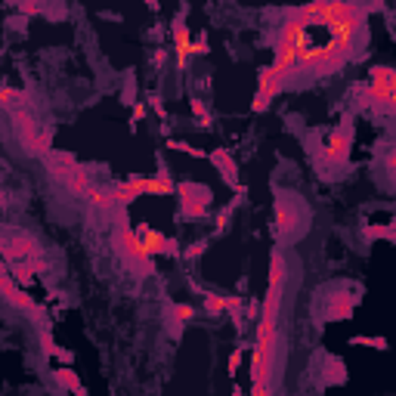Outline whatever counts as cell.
<instances>
[{
    "label": "cell",
    "instance_id": "8fae6325",
    "mask_svg": "<svg viewBox=\"0 0 396 396\" xmlns=\"http://www.w3.org/2000/svg\"><path fill=\"white\" fill-rule=\"evenodd\" d=\"M90 208H93L103 220H115V214H118V198H115V189L112 186H93V192H90Z\"/></svg>",
    "mask_w": 396,
    "mask_h": 396
},
{
    "label": "cell",
    "instance_id": "5bb4252c",
    "mask_svg": "<svg viewBox=\"0 0 396 396\" xmlns=\"http://www.w3.org/2000/svg\"><path fill=\"white\" fill-rule=\"evenodd\" d=\"M112 189H115V198H118V208H127V204H133L137 198H142L133 179H115Z\"/></svg>",
    "mask_w": 396,
    "mask_h": 396
},
{
    "label": "cell",
    "instance_id": "603a6c76",
    "mask_svg": "<svg viewBox=\"0 0 396 396\" xmlns=\"http://www.w3.org/2000/svg\"><path fill=\"white\" fill-rule=\"evenodd\" d=\"M232 208H236V202H232V204H229V208H226V211H220V214H217V229H220V232H223V229H226V226H229V217H232Z\"/></svg>",
    "mask_w": 396,
    "mask_h": 396
},
{
    "label": "cell",
    "instance_id": "2e32d148",
    "mask_svg": "<svg viewBox=\"0 0 396 396\" xmlns=\"http://www.w3.org/2000/svg\"><path fill=\"white\" fill-rule=\"evenodd\" d=\"M53 377H56V384H62V387H66V390H71V393L80 390V377H78L75 368L62 365V368H56V372H53Z\"/></svg>",
    "mask_w": 396,
    "mask_h": 396
},
{
    "label": "cell",
    "instance_id": "d4e9b609",
    "mask_svg": "<svg viewBox=\"0 0 396 396\" xmlns=\"http://www.w3.org/2000/svg\"><path fill=\"white\" fill-rule=\"evenodd\" d=\"M241 356H245V350H236V353L229 356V375H236V372H239V365H241Z\"/></svg>",
    "mask_w": 396,
    "mask_h": 396
},
{
    "label": "cell",
    "instance_id": "e0dca14e",
    "mask_svg": "<svg viewBox=\"0 0 396 396\" xmlns=\"http://www.w3.org/2000/svg\"><path fill=\"white\" fill-rule=\"evenodd\" d=\"M381 167H384V174H387V179L396 186V146H390L384 152V158H381Z\"/></svg>",
    "mask_w": 396,
    "mask_h": 396
},
{
    "label": "cell",
    "instance_id": "8992f818",
    "mask_svg": "<svg viewBox=\"0 0 396 396\" xmlns=\"http://www.w3.org/2000/svg\"><path fill=\"white\" fill-rule=\"evenodd\" d=\"M0 251H4V260L6 264H25V260H38L43 257V248L41 241L25 229H6L4 232V241H0Z\"/></svg>",
    "mask_w": 396,
    "mask_h": 396
},
{
    "label": "cell",
    "instance_id": "5b68a950",
    "mask_svg": "<svg viewBox=\"0 0 396 396\" xmlns=\"http://www.w3.org/2000/svg\"><path fill=\"white\" fill-rule=\"evenodd\" d=\"M0 291H4V301H6V307H13V310H19V313H25L31 322H38V328H47V310L41 307V303H34L31 297H28V291L16 282V278L10 276V269L4 266V273H0Z\"/></svg>",
    "mask_w": 396,
    "mask_h": 396
},
{
    "label": "cell",
    "instance_id": "cb8c5ba5",
    "mask_svg": "<svg viewBox=\"0 0 396 396\" xmlns=\"http://www.w3.org/2000/svg\"><path fill=\"white\" fill-rule=\"evenodd\" d=\"M204 248H208V245H204V241H195V245L186 251V260H198V257L204 254Z\"/></svg>",
    "mask_w": 396,
    "mask_h": 396
},
{
    "label": "cell",
    "instance_id": "6da1fadb",
    "mask_svg": "<svg viewBox=\"0 0 396 396\" xmlns=\"http://www.w3.org/2000/svg\"><path fill=\"white\" fill-rule=\"evenodd\" d=\"M273 239L278 245H297L310 232V208L303 195L288 192V189H276V204H273Z\"/></svg>",
    "mask_w": 396,
    "mask_h": 396
},
{
    "label": "cell",
    "instance_id": "ac0fdd59",
    "mask_svg": "<svg viewBox=\"0 0 396 396\" xmlns=\"http://www.w3.org/2000/svg\"><path fill=\"white\" fill-rule=\"evenodd\" d=\"M192 115L198 118V124H202V127H211V115H208V105L202 103V99H192Z\"/></svg>",
    "mask_w": 396,
    "mask_h": 396
},
{
    "label": "cell",
    "instance_id": "484cf974",
    "mask_svg": "<svg viewBox=\"0 0 396 396\" xmlns=\"http://www.w3.org/2000/svg\"><path fill=\"white\" fill-rule=\"evenodd\" d=\"M146 112H149V105L146 103H140L137 109H133V121H140V118H146Z\"/></svg>",
    "mask_w": 396,
    "mask_h": 396
},
{
    "label": "cell",
    "instance_id": "30bf717a",
    "mask_svg": "<svg viewBox=\"0 0 396 396\" xmlns=\"http://www.w3.org/2000/svg\"><path fill=\"white\" fill-rule=\"evenodd\" d=\"M170 38H174V56H177V68L183 71L189 56H192V38H189V25H186V10L177 16L170 25Z\"/></svg>",
    "mask_w": 396,
    "mask_h": 396
},
{
    "label": "cell",
    "instance_id": "ba28073f",
    "mask_svg": "<svg viewBox=\"0 0 396 396\" xmlns=\"http://www.w3.org/2000/svg\"><path fill=\"white\" fill-rule=\"evenodd\" d=\"M137 236H140L142 248H146L152 257H179V241L177 239H167L165 232L149 229V226H140Z\"/></svg>",
    "mask_w": 396,
    "mask_h": 396
},
{
    "label": "cell",
    "instance_id": "4316f807",
    "mask_svg": "<svg viewBox=\"0 0 396 396\" xmlns=\"http://www.w3.org/2000/svg\"><path fill=\"white\" fill-rule=\"evenodd\" d=\"M56 359H62V363H71V359H75V353H71V350H59Z\"/></svg>",
    "mask_w": 396,
    "mask_h": 396
},
{
    "label": "cell",
    "instance_id": "9a60e30c",
    "mask_svg": "<svg viewBox=\"0 0 396 396\" xmlns=\"http://www.w3.org/2000/svg\"><path fill=\"white\" fill-rule=\"evenodd\" d=\"M202 294V307L208 316H223L226 313V294H214V291H198Z\"/></svg>",
    "mask_w": 396,
    "mask_h": 396
},
{
    "label": "cell",
    "instance_id": "52a82bcc",
    "mask_svg": "<svg viewBox=\"0 0 396 396\" xmlns=\"http://www.w3.org/2000/svg\"><path fill=\"white\" fill-rule=\"evenodd\" d=\"M177 198H179V214L198 220L208 214L214 192L204 183H177Z\"/></svg>",
    "mask_w": 396,
    "mask_h": 396
},
{
    "label": "cell",
    "instance_id": "44dd1931",
    "mask_svg": "<svg viewBox=\"0 0 396 396\" xmlns=\"http://www.w3.org/2000/svg\"><path fill=\"white\" fill-rule=\"evenodd\" d=\"M192 53L195 56H208L211 47H208V34H198V38L192 41Z\"/></svg>",
    "mask_w": 396,
    "mask_h": 396
},
{
    "label": "cell",
    "instance_id": "9c48e42d",
    "mask_svg": "<svg viewBox=\"0 0 396 396\" xmlns=\"http://www.w3.org/2000/svg\"><path fill=\"white\" fill-rule=\"evenodd\" d=\"M208 161L214 167H217V174L226 179V186L232 189L236 195H245V186L239 183V165H236V158L229 155L226 149H214V152H208Z\"/></svg>",
    "mask_w": 396,
    "mask_h": 396
},
{
    "label": "cell",
    "instance_id": "83f0119b",
    "mask_svg": "<svg viewBox=\"0 0 396 396\" xmlns=\"http://www.w3.org/2000/svg\"><path fill=\"white\" fill-rule=\"evenodd\" d=\"M232 396H245V390H241L239 384H232Z\"/></svg>",
    "mask_w": 396,
    "mask_h": 396
},
{
    "label": "cell",
    "instance_id": "4fadbf2b",
    "mask_svg": "<svg viewBox=\"0 0 396 396\" xmlns=\"http://www.w3.org/2000/svg\"><path fill=\"white\" fill-rule=\"evenodd\" d=\"M0 105H4L10 115L19 112V109H28V93H25V90L4 87V90H0Z\"/></svg>",
    "mask_w": 396,
    "mask_h": 396
},
{
    "label": "cell",
    "instance_id": "7c38bea8",
    "mask_svg": "<svg viewBox=\"0 0 396 396\" xmlns=\"http://www.w3.org/2000/svg\"><path fill=\"white\" fill-rule=\"evenodd\" d=\"M195 316V310L189 307V303H167V310H165V322H167V331H170V338H179L183 335V328H186V322Z\"/></svg>",
    "mask_w": 396,
    "mask_h": 396
},
{
    "label": "cell",
    "instance_id": "3957f363",
    "mask_svg": "<svg viewBox=\"0 0 396 396\" xmlns=\"http://www.w3.org/2000/svg\"><path fill=\"white\" fill-rule=\"evenodd\" d=\"M353 133H356V124H353V112H347L340 124L328 133L325 146L316 155V167H319V177H328L335 179L340 177L344 170L350 167V149H353Z\"/></svg>",
    "mask_w": 396,
    "mask_h": 396
},
{
    "label": "cell",
    "instance_id": "7402d4cb",
    "mask_svg": "<svg viewBox=\"0 0 396 396\" xmlns=\"http://www.w3.org/2000/svg\"><path fill=\"white\" fill-rule=\"evenodd\" d=\"M155 179H161L165 186H174V179H170V170H167L165 161H158V174H155ZM174 189H177V186H174Z\"/></svg>",
    "mask_w": 396,
    "mask_h": 396
},
{
    "label": "cell",
    "instance_id": "7a4b0ae2",
    "mask_svg": "<svg viewBox=\"0 0 396 396\" xmlns=\"http://www.w3.org/2000/svg\"><path fill=\"white\" fill-rule=\"evenodd\" d=\"M112 248L118 251L121 264L127 266L130 276L137 278H149L155 276V257L142 248V241L137 236V229H130L127 223V208H118L115 214V226H112Z\"/></svg>",
    "mask_w": 396,
    "mask_h": 396
},
{
    "label": "cell",
    "instance_id": "d6986e66",
    "mask_svg": "<svg viewBox=\"0 0 396 396\" xmlns=\"http://www.w3.org/2000/svg\"><path fill=\"white\" fill-rule=\"evenodd\" d=\"M167 149H177V152H186V155H192V158H208L202 149H195V146H189V142L183 140H167Z\"/></svg>",
    "mask_w": 396,
    "mask_h": 396
},
{
    "label": "cell",
    "instance_id": "277c9868",
    "mask_svg": "<svg viewBox=\"0 0 396 396\" xmlns=\"http://www.w3.org/2000/svg\"><path fill=\"white\" fill-rule=\"evenodd\" d=\"M43 165H47L53 179H59L75 198H90V192H93V179H90V170L80 165L75 155H68V152H53V155L43 158Z\"/></svg>",
    "mask_w": 396,
    "mask_h": 396
},
{
    "label": "cell",
    "instance_id": "ffe728a7",
    "mask_svg": "<svg viewBox=\"0 0 396 396\" xmlns=\"http://www.w3.org/2000/svg\"><path fill=\"white\" fill-rule=\"evenodd\" d=\"M350 344H365V347H375V350H387L390 347V340L387 338H368V335H356Z\"/></svg>",
    "mask_w": 396,
    "mask_h": 396
},
{
    "label": "cell",
    "instance_id": "f1b7e54d",
    "mask_svg": "<svg viewBox=\"0 0 396 396\" xmlns=\"http://www.w3.org/2000/svg\"><path fill=\"white\" fill-rule=\"evenodd\" d=\"M75 396H90V393H87V390H84V387H80V390H78V393H75Z\"/></svg>",
    "mask_w": 396,
    "mask_h": 396
}]
</instances>
